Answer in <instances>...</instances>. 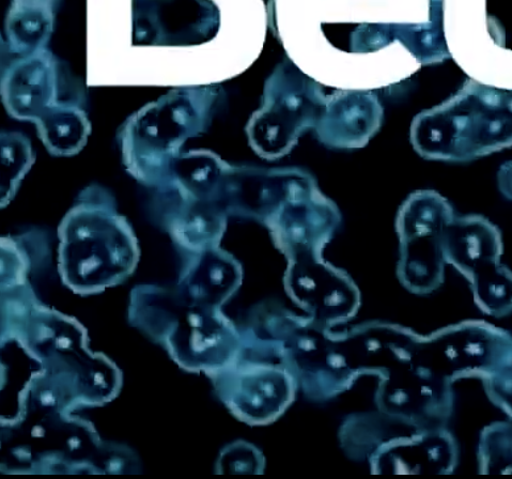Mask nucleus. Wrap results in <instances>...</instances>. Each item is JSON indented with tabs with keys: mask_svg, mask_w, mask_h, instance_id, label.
Instances as JSON below:
<instances>
[{
	"mask_svg": "<svg viewBox=\"0 0 512 479\" xmlns=\"http://www.w3.org/2000/svg\"><path fill=\"white\" fill-rule=\"evenodd\" d=\"M328 100L300 72L277 71L268 83L265 103L247 123L248 142L259 157L281 159L307 131L316 129Z\"/></svg>",
	"mask_w": 512,
	"mask_h": 479,
	"instance_id": "nucleus-5",
	"label": "nucleus"
},
{
	"mask_svg": "<svg viewBox=\"0 0 512 479\" xmlns=\"http://www.w3.org/2000/svg\"><path fill=\"white\" fill-rule=\"evenodd\" d=\"M36 161L29 139L22 133L3 132L0 139V204L5 209Z\"/></svg>",
	"mask_w": 512,
	"mask_h": 479,
	"instance_id": "nucleus-17",
	"label": "nucleus"
},
{
	"mask_svg": "<svg viewBox=\"0 0 512 479\" xmlns=\"http://www.w3.org/2000/svg\"><path fill=\"white\" fill-rule=\"evenodd\" d=\"M57 0H12V5H38L55 8Z\"/></svg>",
	"mask_w": 512,
	"mask_h": 479,
	"instance_id": "nucleus-21",
	"label": "nucleus"
},
{
	"mask_svg": "<svg viewBox=\"0 0 512 479\" xmlns=\"http://www.w3.org/2000/svg\"><path fill=\"white\" fill-rule=\"evenodd\" d=\"M482 474H512V423H493L482 432L478 445Z\"/></svg>",
	"mask_w": 512,
	"mask_h": 479,
	"instance_id": "nucleus-18",
	"label": "nucleus"
},
{
	"mask_svg": "<svg viewBox=\"0 0 512 479\" xmlns=\"http://www.w3.org/2000/svg\"><path fill=\"white\" fill-rule=\"evenodd\" d=\"M446 265L467 278L474 301L484 314L502 318L512 313V271L502 264L501 230L485 216H455L443 239Z\"/></svg>",
	"mask_w": 512,
	"mask_h": 479,
	"instance_id": "nucleus-4",
	"label": "nucleus"
},
{
	"mask_svg": "<svg viewBox=\"0 0 512 479\" xmlns=\"http://www.w3.org/2000/svg\"><path fill=\"white\" fill-rule=\"evenodd\" d=\"M454 218L453 206L436 191H416L401 205L396 220L398 276L410 291L426 295L444 283L443 239Z\"/></svg>",
	"mask_w": 512,
	"mask_h": 479,
	"instance_id": "nucleus-6",
	"label": "nucleus"
},
{
	"mask_svg": "<svg viewBox=\"0 0 512 479\" xmlns=\"http://www.w3.org/2000/svg\"><path fill=\"white\" fill-rule=\"evenodd\" d=\"M499 188L502 194L512 200V161L502 165L499 172Z\"/></svg>",
	"mask_w": 512,
	"mask_h": 479,
	"instance_id": "nucleus-20",
	"label": "nucleus"
},
{
	"mask_svg": "<svg viewBox=\"0 0 512 479\" xmlns=\"http://www.w3.org/2000/svg\"><path fill=\"white\" fill-rule=\"evenodd\" d=\"M293 168L258 169L229 165L215 202L227 215L262 224L282 203Z\"/></svg>",
	"mask_w": 512,
	"mask_h": 479,
	"instance_id": "nucleus-11",
	"label": "nucleus"
},
{
	"mask_svg": "<svg viewBox=\"0 0 512 479\" xmlns=\"http://www.w3.org/2000/svg\"><path fill=\"white\" fill-rule=\"evenodd\" d=\"M54 25V9L38 5H12L5 23L8 51L17 57L45 49Z\"/></svg>",
	"mask_w": 512,
	"mask_h": 479,
	"instance_id": "nucleus-16",
	"label": "nucleus"
},
{
	"mask_svg": "<svg viewBox=\"0 0 512 479\" xmlns=\"http://www.w3.org/2000/svg\"><path fill=\"white\" fill-rule=\"evenodd\" d=\"M482 381L492 404L500 408L512 422V348Z\"/></svg>",
	"mask_w": 512,
	"mask_h": 479,
	"instance_id": "nucleus-19",
	"label": "nucleus"
},
{
	"mask_svg": "<svg viewBox=\"0 0 512 479\" xmlns=\"http://www.w3.org/2000/svg\"><path fill=\"white\" fill-rule=\"evenodd\" d=\"M34 123L46 150L58 158L79 154L91 134V122L86 112L68 102H58Z\"/></svg>",
	"mask_w": 512,
	"mask_h": 479,
	"instance_id": "nucleus-13",
	"label": "nucleus"
},
{
	"mask_svg": "<svg viewBox=\"0 0 512 479\" xmlns=\"http://www.w3.org/2000/svg\"><path fill=\"white\" fill-rule=\"evenodd\" d=\"M228 167L227 162L210 150L183 151L175 162L169 189L176 191L181 199L215 202Z\"/></svg>",
	"mask_w": 512,
	"mask_h": 479,
	"instance_id": "nucleus-15",
	"label": "nucleus"
},
{
	"mask_svg": "<svg viewBox=\"0 0 512 479\" xmlns=\"http://www.w3.org/2000/svg\"><path fill=\"white\" fill-rule=\"evenodd\" d=\"M220 10L212 0H133V43L190 46L219 32Z\"/></svg>",
	"mask_w": 512,
	"mask_h": 479,
	"instance_id": "nucleus-8",
	"label": "nucleus"
},
{
	"mask_svg": "<svg viewBox=\"0 0 512 479\" xmlns=\"http://www.w3.org/2000/svg\"><path fill=\"white\" fill-rule=\"evenodd\" d=\"M441 372L453 382L482 380L512 348V333L483 320L464 321L437 333L428 342Z\"/></svg>",
	"mask_w": 512,
	"mask_h": 479,
	"instance_id": "nucleus-9",
	"label": "nucleus"
},
{
	"mask_svg": "<svg viewBox=\"0 0 512 479\" xmlns=\"http://www.w3.org/2000/svg\"><path fill=\"white\" fill-rule=\"evenodd\" d=\"M217 98L213 86L178 87L130 116L118 134L127 172L146 187L169 189L183 146L207 132Z\"/></svg>",
	"mask_w": 512,
	"mask_h": 479,
	"instance_id": "nucleus-2",
	"label": "nucleus"
},
{
	"mask_svg": "<svg viewBox=\"0 0 512 479\" xmlns=\"http://www.w3.org/2000/svg\"><path fill=\"white\" fill-rule=\"evenodd\" d=\"M383 110L366 91H345L328 100L316 127L320 141L334 149L365 147L381 128Z\"/></svg>",
	"mask_w": 512,
	"mask_h": 479,
	"instance_id": "nucleus-12",
	"label": "nucleus"
},
{
	"mask_svg": "<svg viewBox=\"0 0 512 479\" xmlns=\"http://www.w3.org/2000/svg\"><path fill=\"white\" fill-rule=\"evenodd\" d=\"M169 214L174 237L197 249H210L223 237L227 226V213L211 200L181 199Z\"/></svg>",
	"mask_w": 512,
	"mask_h": 479,
	"instance_id": "nucleus-14",
	"label": "nucleus"
},
{
	"mask_svg": "<svg viewBox=\"0 0 512 479\" xmlns=\"http://www.w3.org/2000/svg\"><path fill=\"white\" fill-rule=\"evenodd\" d=\"M339 221L337 206L321 193L313 177L293 169L286 196L263 224L293 261L319 259Z\"/></svg>",
	"mask_w": 512,
	"mask_h": 479,
	"instance_id": "nucleus-7",
	"label": "nucleus"
},
{
	"mask_svg": "<svg viewBox=\"0 0 512 479\" xmlns=\"http://www.w3.org/2000/svg\"><path fill=\"white\" fill-rule=\"evenodd\" d=\"M58 64L48 49L15 58L2 74V100L8 114L35 122L58 102Z\"/></svg>",
	"mask_w": 512,
	"mask_h": 479,
	"instance_id": "nucleus-10",
	"label": "nucleus"
},
{
	"mask_svg": "<svg viewBox=\"0 0 512 479\" xmlns=\"http://www.w3.org/2000/svg\"><path fill=\"white\" fill-rule=\"evenodd\" d=\"M410 141L430 161L469 162L512 147V89L468 79L454 96L418 114Z\"/></svg>",
	"mask_w": 512,
	"mask_h": 479,
	"instance_id": "nucleus-1",
	"label": "nucleus"
},
{
	"mask_svg": "<svg viewBox=\"0 0 512 479\" xmlns=\"http://www.w3.org/2000/svg\"><path fill=\"white\" fill-rule=\"evenodd\" d=\"M61 270L77 287H100L120 280L135 264L136 240L114 196L90 185L59 226Z\"/></svg>",
	"mask_w": 512,
	"mask_h": 479,
	"instance_id": "nucleus-3",
	"label": "nucleus"
}]
</instances>
